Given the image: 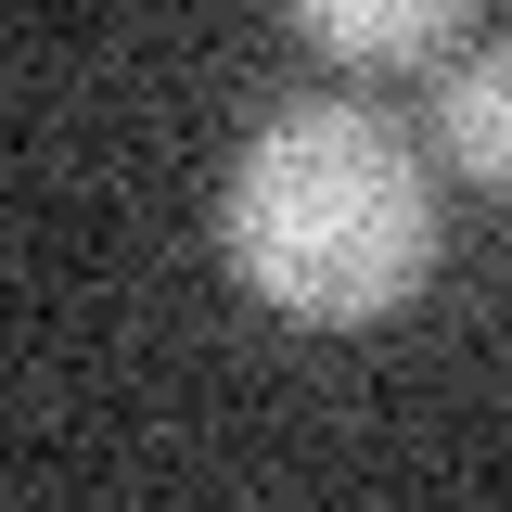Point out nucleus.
Instances as JSON below:
<instances>
[{
	"instance_id": "obj_1",
	"label": "nucleus",
	"mask_w": 512,
	"mask_h": 512,
	"mask_svg": "<svg viewBox=\"0 0 512 512\" xmlns=\"http://www.w3.org/2000/svg\"><path fill=\"white\" fill-rule=\"evenodd\" d=\"M218 256L295 333H372L436 269V180L372 103H282L218 180Z\"/></svg>"
},
{
	"instance_id": "obj_2",
	"label": "nucleus",
	"mask_w": 512,
	"mask_h": 512,
	"mask_svg": "<svg viewBox=\"0 0 512 512\" xmlns=\"http://www.w3.org/2000/svg\"><path fill=\"white\" fill-rule=\"evenodd\" d=\"M295 13V39L333 64H436L461 26H474V0H282Z\"/></svg>"
},
{
	"instance_id": "obj_3",
	"label": "nucleus",
	"mask_w": 512,
	"mask_h": 512,
	"mask_svg": "<svg viewBox=\"0 0 512 512\" xmlns=\"http://www.w3.org/2000/svg\"><path fill=\"white\" fill-rule=\"evenodd\" d=\"M436 154L474 192H512V39H487L436 77Z\"/></svg>"
}]
</instances>
